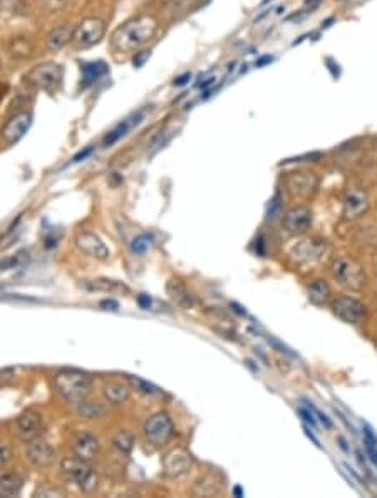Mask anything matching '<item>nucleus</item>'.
<instances>
[{"mask_svg":"<svg viewBox=\"0 0 377 498\" xmlns=\"http://www.w3.org/2000/svg\"><path fill=\"white\" fill-rule=\"evenodd\" d=\"M159 23L153 15H139L123 23L112 34V46L123 52H133L147 44L158 32Z\"/></svg>","mask_w":377,"mask_h":498,"instance_id":"1","label":"nucleus"},{"mask_svg":"<svg viewBox=\"0 0 377 498\" xmlns=\"http://www.w3.org/2000/svg\"><path fill=\"white\" fill-rule=\"evenodd\" d=\"M54 390L69 405H81L85 401L92 387V379L88 372L79 370H61L54 376Z\"/></svg>","mask_w":377,"mask_h":498,"instance_id":"2","label":"nucleus"},{"mask_svg":"<svg viewBox=\"0 0 377 498\" xmlns=\"http://www.w3.org/2000/svg\"><path fill=\"white\" fill-rule=\"evenodd\" d=\"M62 473H64L68 480L74 481L83 492L91 493L98 488L99 485V477L98 473L92 470V466L88 463L85 460H81V458H65L61 463Z\"/></svg>","mask_w":377,"mask_h":498,"instance_id":"3","label":"nucleus"},{"mask_svg":"<svg viewBox=\"0 0 377 498\" xmlns=\"http://www.w3.org/2000/svg\"><path fill=\"white\" fill-rule=\"evenodd\" d=\"M332 276L345 289L363 290L367 284L363 265L351 257H340L332 264Z\"/></svg>","mask_w":377,"mask_h":498,"instance_id":"4","label":"nucleus"},{"mask_svg":"<svg viewBox=\"0 0 377 498\" xmlns=\"http://www.w3.org/2000/svg\"><path fill=\"white\" fill-rule=\"evenodd\" d=\"M62 79H64V69H62L61 64H56V62L39 64L34 69H30L29 74L26 76V81L30 86L49 93L59 89Z\"/></svg>","mask_w":377,"mask_h":498,"instance_id":"5","label":"nucleus"},{"mask_svg":"<svg viewBox=\"0 0 377 498\" xmlns=\"http://www.w3.org/2000/svg\"><path fill=\"white\" fill-rule=\"evenodd\" d=\"M143 433L150 445H153L154 448H161L173 438L174 425L166 413H156L145 423Z\"/></svg>","mask_w":377,"mask_h":498,"instance_id":"6","label":"nucleus"},{"mask_svg":"<svg viewBox=\"0 0 377 498\" xmlns=\"http://www.w3.org/2000/svg\"><path fill=\"white\" fill-rule=\"evenodd\" d=\"M106 34V22L99 17H85L79 26L74 29L72 42L81 49L96 46Z\"/></svg>","mask_w":377,"mask_h":498,"instance_id":"7","label":"nucleus"},{"mask_svg":"<svg viewBox=\"0 0 377 498\" xmlns=\"http://www.w3.org/2000/svg\"><path fill=\"white\" fill-rule=\"evenodd\" d=\"M332 311L339 319L349 324H360L367 316V309L360 300L354 297H340L334 302Z\"/></svg>","mask_w":377,"mask_h":498,"instance_id":"8","label":"nucleus"},{"mask_svg":"<svg viewBox=\"0 0 377 498\" xmlns=\"http://www.w3.org/2000/svg\"><path fill=\"white\" fill-rule=\"evenodd\" d=\"M26 454L30 460V463L36 465L37 468H49V466L56 463V458H57L56 450H54L48 441L39 440V438L29 441Z\"/></svg>","mask_w":377,"mask_h":498,"instance_id":"9","label":"nucleus"},{"mask_svg":"<svg viewBox=\"0 0 377 498\" xmlns=\"http://www.w3.org/2000/svg\"><path fill=\"white\" fill-rule=\"evenodd\" d=\"M312 225V210L307 207H294L283 217V227L289 233L302 235Z\"/></svg>","mask_w":377,"mask_h":498,"instance_id":"10","label":"nucleus"},{"mask_svg":"<svg viewBox=\"0 0 377 498\" xmlns=\"http://www.w3.org/2000/svg\"><path fill=\"white\" fill-rule=\"evenodd\" d=\"M76 247L88 257L98 258V260H108L110 258V249L101 240V237L92 232H83L77 235Z\"/></svg>","mask_w":377,"mask_h":498,"instance_id":"11","label":"nucleus"},{"mask_svg":"<svg viewBox=\"0 0 377 498\" xmlns=\"http://www.w3.org/2000/svg\"><path fill=\"white\" fill-rule=\"evenodd\" d=\"M163 468L168 478H180L192 468V457L185 450H173L163 460Z\"/></svg>","mask_w":377,"mask_h":498,"instance_id":"12","label":"nucleus"},{"mask_svg":"<svg viewBox=\"0 0 377 498\" xmlns=\"http://www.w3.org/2000/svg\"><path fill=\"white\" fill-rule=\"evenodd\" d=\"M317 176L310 171H295L287 176V186L292 195L297 197H310L317 190Z\"/></svg>","mask_w":377,"mask_h":498,"instance_id":"13","label":"nucleus"},{"mask_svg":"<svg viewBox=\"0 0 377 498\" xmlns=\"http://www.w3.org/2000/svg\"><path fill=\"white\" fill-rule=\"evenodd\" d=\"M42 428H44V425H42V418L37 411L27 410L17 418V434L27 443L39 438Z\"/></svg>","mask_w":377,"mask_h":498,"instance_id":"14","label":"nucleus"},{"mask_svg":"<svg viewBox=\"0 0 377 498\" xmlns=\"http://www.w3.org/2000/svg\"><path fill=\"white\" fill-rule=\"evenodd\" d=\"M32 124V115L30 113H17L10 117L2 129V138L9 144L17 143L26 135L27 129Z\"/></svg>","mask_w":377,"mask_h":498,"instance_id":"15","label":"nucleus"},{"mask_svg":"<svg viewBox=\"0 0 377 498\" xmlns=\"http://www.w3.org/2000/svg\"><path fill=\"white\" fill-rule=\"evenodd\" d=\"M72 450H74V454H76L77 458H81V460H85V461H91L99 454L101 445H99V440L94 437V434L81 433V434H77L76 440H74Z\"/></svg>","mask_w":377,"mask_h":498,"instance_id":"16","label":"nucleus"},{"mask_svg":"<svg viewBox=\"0 0 377 498\" xmlns=\"http://www.w3.org/2000/svg\"><path fill=\"white\" fill-rule=\"evenodd\" d=\"M369 209V200L364 191L351 190L344 198V217L347 220H356L363 217Z\"/></svg>","mask_w":377,"mask_h":498,"instance_id":"17","label":"nucleus"},{"mask_svg":"<svg viewBox=\"0 0 377 498\" xmlns=\"http://www.w3.org/2000/svg\"><path fill=\"white\" fill-rule=\"evenodd\" d=\"M325 252V242L317 240V238H307L300 244L295 245L292 255L298 262H312L322 257Z\"/></svg>","mask_w":377,"mask_h":498,"instance_id":"18","label":"nucleus"},{"mask_svg":"<svg viewBox=\"0 0 377 498\" xmlns=\"http://www.w3.org/2000/svg\"><path fill=\"white\" fill-rule=\"evenodd\" d=\"M166 292H168L170 299L176 305H180L181 309H192L195 305V299H193L192 292L186 289V285L181 280H176V278L170 280L166 284Z\"/></svg>","mask_w":377,"mask_h":498,"instance_id":"19","label":"nucleus"},{"mask_svg":"<svg viewBox=\"0 0 377 498\" xmlns=\"http://www.w3.org/2000/svg\"><path fill=\"white\" fill-rule=\"evenodd\" d=\"M72 35H74V29L68 23L64 26L56 27L52 29L45 39V44H48V49L52 50V52H57L61 50L62 47H65L69 44V41H72Z\"/></svg>","mask_w":377,"mask_h":498,"instance_id":"20","label":"nucleus"},{"mask_svg":"<svg viewBox=\"0 0 377 498\" xmlns=\"http://www.w3.org/2000/svg\"><path fill=\"white\" fill-rule=\"evenodd\" d=\"M141 117H143L141 113H138V115L130 117V119L121 121V123H119L118 126L112 128L111 131L106 135V138H104V141H103L104 146H112L114 143H118L119 140L124 138V136H126L128 133L131 131V128H133L134 124H138L139 121H141Z\"/></svg>","mask_w":377,"mask_h":498,"instance_id":"21","label":"nucleus"},{"mask_svg":"<svg viewBox=\"0 0 377 498\" xmlns=\"http://www.w3.org/2000/svg\"><path fill=\"white\" fill-rule=\"evenodd\" d=\"M24 487V480L17 473H3L0 475V497H17Z\"/></svg>","mask_w":377,"mask_h":498,"instance_id":"22","label":"nucleus"},{"mask_svg":"<svg viewBox=\"0 0 377 498\" xmlns=\"http://www.w3.org/2000/svg\"><path fill=\"white\" fill-rule=\"evenodd\" d=\"M104 398L111 403V405H123L130 399V387L124 386L123 383H108L104 386Z\"/></svg>","mask_w":377,"mask_h":498,"instance_id":"23","label":"nucleus"},{"mask_svg":"<svg viewBox=\"0 0 377 498\" xmlns=\"http://www.w3.org/2000/svg\"><path fill=\"white\" fill-rule=\"evenodd\" d=\"M108 73V66L104 62H89V64L83 66V79H81V86L88 88V86L94 84L99 81L104 74Z\"/></svg>","mask_w":377,"mask_h":498,"instance_id":"24","label":"nucleus"},{"mask_svg":"<svg viewBox=\"0 0 377 498\" xmlns=\"http://www.w3.org/2000/svg\"><path fill=\"white\" fill-rule=\"evenodd\" d=\"M330 296V287L325 280H316L309 287V300L316 305L325 304Z\"/></svg>","mask_w":377,"mask_h":498,"instance_id":"25","label":"nucleus"},{"mask_svg":"<svg viewBox=\"0 0 377 498\" xmlns=\"http://www.w3.org/2000/svg\"><path fill=\"white\" fill-rule=\"evenodd\" d=\"M112 445L114 448H118L121 453H130L134 446V437L130 433V431L121 430L114 438H112Z\"/></svg>","mask_w":377,"mask_h":498,"instance_id":"26","label":"nucleus"},{"mask_svg":"<svg viewBox=\"0 0 377 498\" xmlns=\"http://www.w3.org/2000/svg\"><path fill=\"white\" fill-rule=\"evenodd\" d=\"M128 381L133 384V387H136V391H139L141 394L146 396H154V394H161V390L151 384L150 381H145L141 378H136V376H128Z\"/></svg>","mask_w":377,"mask_h":498,"instance_id":"27","label":"nucleus"},{"mask_svg":"<svg viewBox=\"0 0 377 498\" xmlns=\"http://www.w3.org/2000/svg\"><path fill=\"white\" fill-rule=\"evenodd\" d=\"M10 52H12V57H17V59H26L30 56V44L27 39H14L12 42H10Z\"/></svg>","mask_w":377,"mask_h":498,"instance_id":"28","label":"nucleus"},{"mask_svg":"<svg viewBox=\"0 0 377 498\" xmlns=\"http://www.w3.org/2000/svg\"><path fill=\"white\" fill-rule=\"evenodd\" d=\"M85 285H88L89 289L106 290V292H110V290H128L126 285L118 284V282L114 280H104V278H99V280H88L85 282Z\"/></svg>","mask_w":377,"mask_h":498,"instance_id":"29","label":"nucleus"},{"mask_svg":"<svg viewBox=\"0 0 377 498\" xmlns=\"http://www.w3.org/2000/svg\"><path fill=\"white\" fill-rule=\"evenodd\" d=\"M104 406L99 405V403H88L83 401L79 405V413L85 418H99L104 414Z\"/></svg>","mask_w":377,"mask_h":498,"instance_id":"30","label":"nucleus"},{"mask_svg":"<svg viewBox=\"0 0 377 498\" xmlns=\"http://www.w3.org/2000/svg\"><path fill=\"white\" fill-rule=\"evenodd\" d=\"M151 244H153V238H151V235L143 233V235H139V237L134 238L133 244H131V250H133L134 255H145L147 252V249L151 247Z\"/></svg>","mask_w":377,"mask_h":498,"instance_id":"31","label":"nucleus"},{"mask_svg":"<svg viewBox=\"0 0 377 498\" xmlns=\"http://www.w3.org/2000/svg\"><path fill=\"white\" fill-rule=\"evenodd\" d=\"M26 260H27L26 252H19L15 255H10V257L2 258V260H0V272H2V270H10L15 269V267H21Z\"/></svg>","mask_w":377,"mask_h":498,"instance_id":"32","label":"nucleus"},{"mask_svg":"<svg viewBox=\"0 0 377 498\" xmlns=\"http://www.w3.org/2000/svg\"><path fill=\"white\" fill-rule=\"evenodd\" d=\"M14 378H15V371L12 367H3V370H0V390L9 386V384L14 381Z\"/></svg>","mask_w":377,"mask_h":498,"instance_id":"33","label":"nucleus"},{"mask_svg":"<svg viewBox=\"0 0 377 498\" xmlns=\"http://www.w3.org/2000/svg\"><path fill=\"white\" fill-rule=\"evenodd\" d=\"M280 205H282V202H280V195H275V198L270 202V207H268V213H267V217L270 218V220H274V218L278 215Z\"/></svg>","mask_w":377,"mask_h":498,"instance_id":"34","label":"nucleus"},{"mask_svg":"<svg viewBox=\"0 0 377 498\" xmlns=\"http://www.w3.org/2000/svg\"><path fill=\"white\" fill-rule=\"evenodd\" d=\"M10 460H12V450L7 446H0V468H3Z\"/></svg>","mask_w":377,"mask_h":498,"instance_id":"35","label":"nucleus"},{"mask_svg":"<svg viewBox=\"0 0 377 498\" xmlns=\"http://www.w3.org/2000/svg\"><path fill=\"white\" fill-rule=\"evenodd\" d=\"M69 0H42V6L49 10H57L61 7H64Z\"/></svg>","mask_w":377,"mask_h":498,"instance_id":"36","label":"nucleus"},{"mask_svg":"<svg viewBox=\"0 0 377 498\" xmlns=\"http://www.w3.org/2000/svg\"><path fill=\"white\" fill-rule=\"evenodd\" d=\"M150 50H139V52H136V56L133 59V64L136 66V68H141L143 64L146 62V59L150 57Z\"/></svg>","mask_w":377,"mask_h":498,"instance_id":"37","label":"nucleus"},{"mask_svg":"<svg viewBox=\"0 0 377 498\" xmlns=\"http://www.w3.org/2000/svg\"><path fill=\"white\" fill-rule=\"evenodd\" d=\"M298 414H300V416H302V418H304V419H305V421H307V423H309V425H312V426H317L316 419H314V414H312V413H310V410H305V408H298Z\"/></svg>","mask_w":377,"mask_h":498,"instance_id":"38","label":"nucleus"},{"mask_svg":"<svg viewBox=\"0 0 377 498\" xmlns=\"http://www.w3.org/2000/svg\"><path fill=\"white\" fill-rule=\"evenodd\" d=\"M92 150H94V148H92V146H88V148H85V150H84V151L77 153V155H76V156H74V160H72V162H74V163H77V162H81V160H85V158H88V156H89V155H91V153H92Z\"/></svg>","mask_w":377,"mask_h":498,"instance_id":"39","label":"nucleus"},{"mask_svg":"<svg viewBox=\"0 0 377 498\" xmlns=\"http://www.w3.org/2000/svg\"><path fill=\"white\" fill-rule=\"evenodd\" d=\"M190 79H192V74L185 73V74H183V76L176 77V79H174V86H185L186 82H188Z\"/></svg>","mask_w":377,"mask_h":498,"instance_id":"40","label":"nucleus"},{"mask_svg":"<svg viewBox=\"0 0 377 498\" xmlns=\"http://www.w3.org/2000/svg\"><path fill=\"white\" fill-rule=\"evenodd\" d=\"M320 2H322V0H307V3H305V9H307V10H310V12H312V10H316V9H317V7H318V6H320Z\"/></svg>","mask_w":377,"mask_h":498,"instance_id":"41","label":"nucleus"},{"mask_svg":"<svg viewBox=\"0 0 377 498\" xmlns=\"http://www.w3.org/2000/svg\"><path fill=\"white\" fill-rule=\"evenodd\" d=\"M138 302H139V304H141V307H150L151 299H150V297H146V296H139V297H138Z\"/></svg>","mask_w":377,"mask_h":498,"instance_id":"42","label":"nucleus"},{"mask_svg":"<svg viewBox=\"0 0 377 498\" xmlns=\"http://www.w3.org/2000/svg\"><path fill=\"white\" fill-rule=\"evenodd\" d=\"M270 61H272L270 56L262 57V59H260V61H256V66H263V64H267V62H270Z\"/></svg>","mask_w":377,"mask_h":498,"instance_id":"43","label":"nucleus"},{"mask_svg":"<svg viewBox=\"0 0 377 498\" xmlns=\"http://www.w3.org/2000/svg\"><path fill=\"white\" fill-rule=\"evenodd\" d=\"M2 97H3V91H2V89H0V99H2Z\"/></svg>","mask_w":377,"mask_h":498,"instance_id":"44","label":"nucleus"},{"mask_svg":"<svg viewBox=\"0 0 377 498\" xmlns=\"http://www.w3.org/2000/svg\"><path fill=\"white\" fill-rule=\"evenodd\" d=\"M0 64H2V62H0Z\"/></svg>","mask_w":377,"mask_h":498,"instance_id":"45","label":"nucleus"}]
</instances>
